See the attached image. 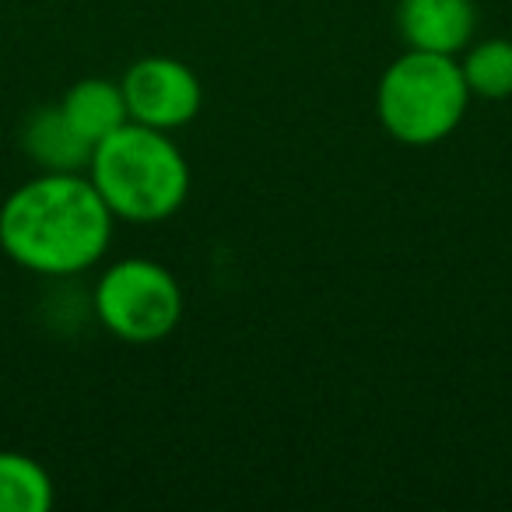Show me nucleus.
Here are the masks:
<instances>
[{
  "instance_id": "9",
  "label": "nucleus",
  "mask_w": 512,
  "mask_h": 512,
  "mask_svg": "<svg viewBox=\"0 0 512 512\" xmlns=\"http://www.w3.org/2000/svg\"><path fill=\"white\" fill-rule=\"evenodd\" d=\"M50 505V474L25 453H0V512H46Z\"/></svg>"
},
{
  "instance_id": "4",
  "label": "nucleus",
  "mask_w": 512,
  "mask_h": 512,
  "mask_svg": "<svg viewBox=\"0 0 512 512\" xmlns=\"http://www.w3.org/2000/svg\"><path fill=\"white\" fill-rule=\"evenodd\" d=\"M95 316L120 341L151 344L176 330L183 292L162 264L130 256L109 267L95 285Z\"/></svg>"
},
{
  "instance_id": "8",
  "label": "nucleus",
  "mask_w": 512,
  "mask_h": 512,
  "mask_svg": "<svg viewBox=\"0 0 512 512\" xmlns=\"http://www.w3.org/2000/svg\"><path fill=\"white\" fill-rule=\"evenodd\" d=\"M60 109H64V116L71 120V127L92 144L106 141L113 130L130 123L123 88L106 78H85V81H78V85H71L64 102H60Z\"/></svg>"
},
{
  "instance_id": "2",
  "label": "nucleus",
  "mask_w": 512,
  "mask_h": 512,
  "mask_svg": "<svg viewBox=\"0 0 512 512\" xmlns=\"http://www.w3.org/2000/svg\"><path fill=\"white\" fill-rule=\"evenodd\" d=\"M92 183L113 218L162 221L183 207L190 193V165L169 141V130L123 123L95 144Z\"/></svg>"
},
{
  "instance_id": "1",
  "label": "nucleus",
  "mask_w": 512,
  "mask_h": 512,
  "mask_svg": "<svg viewBox=\"0 0 512 512\" xmlns=\"http://www.w3.org/2000/svg\"><path fill=\"white\" fill-rule=\"evenodd\" d=\"M113 211L92 179L46 172L0 207V246L25 271L67 278L92 267L109 246Z\"/></svg>"
},
{
  "instance_id": "3",
  "label": "nucleus",
  "mask_w": 512,
  "mask_h": 512,
  "mask_svg": "<svg viewBox=\"0 0 512 512\" xmlns=\"http://www.w3.org/2000/svg\"><path fill=\"white\" fill-rule=\"evenodd\" d=\"M470 88L463 67L446 53L407 50L379 81V120L404 144H435L463 120Z\"/></svg>"
},
{
  "instance_id": "10",
  "label": "nucleus",
  "mask_w": 512,
  "mask_h": 512,
  "mask_svg": "<svg viewBox=\"0 0 512 512\" xmlns=\"http://www.w3.org/2000/svg\"><path fill=\"white\" fill-rule=\"evenodd\" d=\"M463 78L470 95L481 99H509L512 95V43L509 39H484L481 46L467 53L463 60Z\"/></svg>"
},
{
  "instance_id": "7",
  "label": "nucleus",
  "mask_w": 512,
  "mask_h": 512,
  "mask_svg": "<svg viewBox=\"0 0 512 512\" xmlns=\"http://www.w3.org/2000/svg\"><path fill=\"white\" fill-rule=\"evenodd\" d=\"M22 148L46 172H81L92 165L95 155V144L71 127L60 106H46L25 120Z\"/></svg>"
},
{
  "instance_id": "6",
  "label": "nucleus",
  "mask_w": 512,
  "mask_h": 512,
  "mask_svg": "<svg viewBox=\"0 0 512 512\" xmlns=\"http://www.w3.org/2000/svg\"><path fill=\"white\" fill-rule=\"evenodd\" d=\"M397 25L407 50L460 53L477 25L474 0H400Z\"/></svg>"
},
{
  "instance_id": "5",
  "label": "nucleus",
  "mask_w": 512,
  "mask_h": 512,
  "mask_svg": "<svg viewBox=\"0 0 512 512\" xmlns=\"http://www.w3.org/2000/svg\"><path fill=\"white\" fill-rule=\"evenodd\" d=\"M127 113L134 123L155 130H179L200 113V81L183 60L144 57L120 81Z\"/></svg>"
}]
</instances>
